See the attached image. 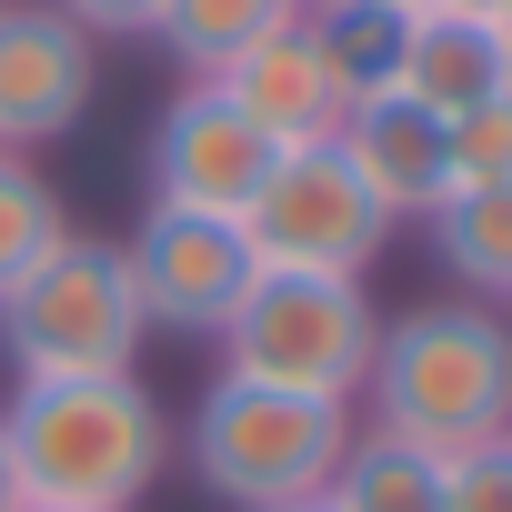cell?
<instances>
[{
	"mask_svg": "<svg viewBox=\"0 0 512 512\" xmlns=\"http://www.w3.org/2000/svg\"><path fill=\"white\" fill-rule=\"evenodd\" d=\"M362 392H372V432L462 462L512 432V322L492 302H412L402 322H382Z\"/></svg>",
	"mask_w": 512,
	"mask_h": 512,
	"instance_id": "obj_1",
	"label": "cell"
},
{
	"mask_svg": "<svg viewBox=\"0 0 512 512\" xmlns=\"http://www.w3.org/2000/svg\"><path fill=\"white\" fill-rule=\"evenodd\" d=\"M21 472V512H131L161 482L171 422L141 392V372H91V382H21L0 412Z\"/></svg>",
	"mask_w": 512,
	"mask_h": 512,
	"instance_id": "obj_2",
	"label": "cell"
},
{
	"mask_svg": "<svg viewBox=\"0 0 512 512\" xmlns=\"http://www.w3.org/2000/svg\"><path fill=\"white\" fill-rule=\"evenodd\" d=\"M342 452H352V402L272 392V382H241V372H211V392L191 412V472L241 512L322 502Z\"/></svg>",
	"mask_w": 512,
	"mask_h": 512,
	"instance_id": "obj_3",
	"label": "cell"
},
{
	"mask_svg": "<svg viewBox=\"0 0 512 512\" xmlns=\"http://www.w3.org/2000/svg\"><path fill=\"white\" fill-rule=\"evenodd\" d=\"M382 312L362 282L342 272H251L241 312L221 322V372L272 382V392H312V402H362Z\"/></svg>",
	"mask_w": 512,
	"mask_h": 512,
	"instance_id": "obj_4",
	"label": "cell"
},
{
	"mask_svg": "<svg viewBox=\"0 0 512 512\" xmlns=\"http://www.w3.org/2000/svg\"><path fill=\"white\" fill-rule=\"evenodd\" d=\"M0 342H11L21 382H91V372H131L151 342V312L131 292L121 241H61L51 262L0 302Z\"/></svg>",
	"mask_w": 512,
	"mask_h": 512,
	"instance_id": "obj_5",
	"label": "cell"
},
{
	"mask_svg": "<svg viewBox=\"0 0 512 512\" xmlns=\"http://www.w3.org/2000/svg\"><path fill=\"white\" fill-rule=\"evenodd\" d=\"M241 241H251L262 272H342V282H362L382 262V241H392V211L342 161V141H302V151L272 161L262 191H251Z\"/></svg>",
	"mask_w": 512,
	"mask_h": 512,
	"instance_id": "obj_6",
	"label": "cell"
},
{
	"mask_svg": "<svg viewBox=\"0 0 512 512\" xmlns=\"http://www.w3.org/2000/svg\"><path fill=\"white\" fill-rule=\"evenodd\" d=\"M282 141L251 121L221 81H191L161 121H151V201L161 211H211V221H241L251 191L272 181Z\"/></svg>",
	"mask_w": 512,
	"mask_h": 512,
	"instance_id": "obj_7",
	"label": "cell"
},
{
	"mask_svg": "<svg viewBox=\"0 0 512 512\" xmlns=\"http://www.w3.org/2000/svg\"><path fill=\"white\" fill-rule=\"evenodd\" d=\"M121 262H131V292H141V312H151V332H201V342H221V322L241 312V292H251V241H241V221H211V211H141V231L121 241Z\"/></svg>",
	"mask_w": 512,
	"mask_h": 512,
	"instance_id": "obj_8",
	"label": "cell"
},
{
	"mask_svg": "<svg viewBox=\"0 0 512 512\" xmlns=\"http://www.w3.org/2000/svg\"><path fill=\"white\" fill-rule=\"evenodd\" d=\"M101 91V41L51 0H0V151L61 141Z\"/></svg>",
	"mask_w": 512,
	"mask_h": 512,
	"instance_id": "obj_9",
	"label": "cell"
},
{
	"mask_svg": "<svg viewBox=\"0 0 512 512\" xmlns=\"http://www.w3.org/2000/svg\"><path fill=\"white\" fill-rule=\"evenodd\" d=\"M221 91H231L251 121H262L282 151L332 141V131H342V111H352V91H342V71H332V51H322L312 11H292L272 41H251V51L221 71Z\"/></svg>",
	"mask_w": 512,
	"mask_h": 512,
	"instance_id": "obj_10",
	"label": "cell"
},
{
	"mask_svg": "<svg viewBox=\"0 0 512 512\" xmlns=\"http://www.w3.org/2000/svg\"><path fill=\"white\" fill-rule=\"evenodd\" d=\"M332 141H342V161L372 181L382 211H432V201L452 191V131H442V111H422L412 91H362Z\"/></svg>",
	"mask_w": 512,
	"mask_h": 512,
	"instance_id": "obj_11",
	"label": "cell"
},
{
	"mask_svg": "<svg viewBox=\"0 0 512 512\" xmlns=\"http://www.w3.org/2000/svg\"><path fill=\"white\" fill-rule=\"evenodd\" d=\"M392 91H412L422 111H482V101H502L512 91V51H502V31L492 21H472V11H422L402 21V71H392Z\"/></svg>",
	"mask_w": 512,
	"mask_h": 512,
	"instance_id": "obj_12",
	"label": "cell"
},
{
	"mask_svg": "<svg viewBox=\"0 0 512 512\" xmlns=\"http://www.w3.org/2000/svg\"><path fill=\"white\" fill-rule=\"evenodd\" d=\"M432 251L472 292H512V181H452L432 201Z\"/></svg>",
	"mask_w": 512,
	"mask_h": 512,
	"instance_id": "obj_13",
	"label": "cell"
},
{
	"mask_svg": "<svg viewBox=\"0 0 512 512\" xmlns=\"http://www.w3.org/2000/svg\"><path fill=\"white\" fill-rule=\"evenodd\" d=\"M282 21H292V0H161L151 41H161L191 81H221L251 41H272Z\"/></svg>",
	"mask_w": 512,
	"mask_h": 512,
	"instance_id": "obj_14",
	"label": "cell"
},
{
	"mask_svg": "<svg viewBox=\"0 0 512 512\" xmlns=\"http://www.w3.org/2000/svg\"><path fill=\"white\" fill-rule=\"evenodd\" d=\"M322 502L332 512H442V462L392 442V432H352V452H342Z\"/></svg>",
	"mask_w": 512,
	"mask_h": 512,
	"instance_id": "obj_15",
	"label": "cell"
},
{
	"mask_svg": "<svg viewBox=\"0 0 512 512\" xmlns=\"http://www.w3.org/2000/svg\"><path fill=\"white\" fill-rule=\"evenodd\" d=\"M71 241V211H61V191L21 161V151H0V302H11L51 251Z\"/></svg>",
	"mask_w": 512,
	"mask_h": 512,
	"instance_id": "obj_16",
	"label": "cell"
},
{
	"mask_svg": "<svg viewBox=\"0 0 512 512\" xmlns=\"http://www.w3.org/2000/svg\"><path fill=\"white\" fill-rule=\"evenodd\" d=\"M402 21H412V11H372V0H312V31H322V51H332V71H342L352 101H362V91H392V71H402Z\"/></svg>",
	"mask_w": 512,
	"mask_h": 512,
	"instance_id": "obj_17",
	"label": "cell"
},
{
	"mask_svg": "<svg viewBox=\"0 0 512 512\" xmlns=\"http://www.w3.org/2000/svg\"><path fill=\"white\" fill-rule=\"evenodd\" d=\"M452 181H512V91L482 111H452Z\"/></svg>",
	"mask_w": 512,
	"mask_h": 512,
	"instance_id": "obj_18",
	"label": "cell"
},
{
	"mask_svg": "<svg viewBox=\"0 0 512 512\" xmlns=\"http://www.w3.org/2000/svg\"><path fill=\"white\" fill-rule=\"evenodd\" d=\"M442 512H512V442H482L442 462Z\"/></svg>",
	"mask_w": 512,
	"mask_h": 512,
	"instance_id": "obj_19",
	"label": "cell"
},
{
	"mask_svg": "<svg viewBox=\"0 0 512 512\" xmlns=\"http://www.w3.org/2000/svg\"><path fill=\"white\" fill-rule=\"evenodd\" d=\"M61 21H81L91 41H151V21H161V0H51Z\"/></svg>",
	"mask_w": 512,
	"mask_h": 512,
	"instance_id": "obj_20",
	"label": "cell"
},
{
	"mask_svg": "<svg viewBox=\"0 0 512 512\" xmlns=\"http://www.w3.org/2000/svg\"><path fill=\"white\" fill-rule=\"evenodd\" d=\"M0 512H21V472H11V442H0Z\"/></svg>",
	"mask_w": 512,
	"mask_h": 512,
	"instance_id": "obj_21",
	"label": "cell"
},
{
	"mask_svg": "<svg viewBox=\"0 0 512 512\" xmlns=\"http://www.w3.org/2000/svg\"><path fill=\"white\" fill-rule=\"evenodd\" d=\"M432 11H472V21H492V11H502V0H432Z\"/></svg>",
	"mask_w": 512,
	"mask_h": 512,
	"instance_id": "obj_22",
	"label": "cell"
},
{
	"mask_svg": "<svg viewBox=\"0 0 512 512\" xmlns=\"http://www.w3.org/2000/svg\"><path fill=\"white\" fill-rule=\"evenodd\" d=\"M492 31H502V51H512V0H502V11H492Z\"/></svg>",
	"mask_w": 512,
	"mask_h": 512,
	"instance_id": "obj_23",
	"label": "cell"
},
{
	"mask_svg": "<svg viewBox=\"0 0 512 512\" xmlns=\"http://www.w3.org/2000/svg\"><path fill=\"white\" fill-rule=\"evenodd\" d=\"M372 11H422V0H372Z\"/></svg>",
	"mask_w": 512,
	"mask_h": 512,
	"instance_id": "obj_24",
	"label": "cell"
},
{
	"mask_svg": "<svg viewBox=\"0 0 512 512\" xmlns=\"http://www.w3.org/2000/svg\"><path fill=\"white\" fill-rule=\"evenodd\" d=\"M282 512H332V502H282Z\"/></svg>",
	"mask_w": 512,
	"mask_h": 512,
	"instance_id": "obj_25",
	"label": "cell"
},
{
	"mask_svg": "<svg viewBox=\"0 0 512 512\" xmlns=\"http://www.w3.org/2000/svg\"><path fill=\"white\" fill-rule=\"evenodd\" d=\"M292 11H312V0H292Z\"/></svg>",
	"mask_w": 512,
	"mask_h": 512,
	"instance_id": "obj_26",
	"label": "cell"
},
{
	"mask_svg": "<svg viewBox=\"0 0 512 512\" xmlns=\"http://www.w3.org/2000/svg\"><path fill=\"white\" fill-rule=\"evenodd\" d=\"M502 442H512V432H502Z\"/></svg>",
	"mask_w": 512,
	"mask_h": 512,
	"instance_id": "obj_27",
	"label": "cell"
}]
</instances>
